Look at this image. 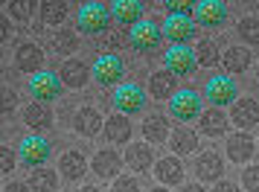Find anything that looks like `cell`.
<instances>
[{
  "mask_svg": "<svg viewBox=\"0 0 259 192\" xmlns=\"http://www.w3.org/2000/svg\"><path fill=\"white\" fill-rule=\"evenodd\" d=\"M105 128V120L99 117V111L96 108H79L73 114V131L79 134V137H96V134Z\"/></svg>",
  "mask_w": 259,
  "mask_h": 192,
  "instance_id": "9a60e30c",
  "label": "cell"
},
{
  "mask_svg": "<svg viewBox=\"0 0 259 192\" xmlns=\"http://www.w3.org/2000/svg\"><path fill=\"white\" fill-rule=\"evenodd\" d=\"M111 18H114V15H111V6H105V3H84L82 9H79L76 24H79V32L99 38L102 32H108Z\"/></svg>",
  "mask_w": 259,
  "mask_h": 192,
  "instance_id": "6da1fadb",
  "label": "cell"
},
{
  "mask_svg": "<svg viewBox=\"0 0 259 192\" xmlns=\"http://www.w3.org/2000/svg\"><path fill=\"white\" fill-rule=\"evenodd\" d=\"M18 152H21V163H24V166L38 169V166H44V163L50 160V155H53V146H50V140H44L41 134H29V137H24V140H21Z\"/></svg>",
  "mask_w": 259,
  "mask_h": 192,
  "instance_id": "277c9868",
  "label": "cell"
},
{
  "mask_svg": "<svg viewBox=\"0 0 259 192\" xmlns=\"http://www.w3.org/2000/svg\"><path fill=\"white\" fill-rule=\"evenodd\" d=\"M53 120H56V117H53V108H50L47 102H32V105H26V111H24V122L29 128H35V131L50 128Z\"/></svg>",
  "mask_w": 259,
  "mask_h": 192,
  "instance_id": "d4e9b609",
  "label": "cell"
},
{
  "mask_svg": "<svg viewBox=\"0 0 259 192\" xmlns=\"http://www.w3.org/2000/svg\"><path fill=\"white\" fill-rule=\"evenodd\" d=\"M96 44V53L99 56H119V47H122V38H119V32H102V35L94 41Z\"/></svg>",
  "mask_w": 259,
  "mask_h": 192,
  "instance_id": "836d02e7",
  "label": "cell"
},
{
  "mask_svg": "<svg viewBox=\"0 0 259 192\" xmlns=\"http://www.w3.org/2000/svg\"><path fill=\"white\" fill-rule=\"evenodd\" d=\"M149 192H169V186H154V189H149Z\"/></svg>",
  "mask_w": 259,
  "mask_h": 192,
  "instance_id": "7dc6e473",
  "label": "cell"
},
{
  "mask_svg": "<svg viewBox=\"0 0 259 192\" xmlns=\"http://www.w3.org/2000/svg\"><path fill=\"white\" fill-rule=\"evenodd\" d=\"M184 192H207V189H204L201 183H187V186H184Z\"/></svg>",
  "mask_w": 259,
  "mask_h": 192,
  "instance_id": "f6af8a7d",
  "label": "cell"
},
{
  "mask_svg": "<svg viewBox=\"0 0 259 192\" xmlns=\"http://www.w3.org/2000/svg\"><path fill=\"white\" fill-rule=\"evenodd\" d=\"M166 9H169L172 15H189V9L195 12V3H184V0H169V3H166Z\"/></svg>",
  "mask_w": 259,
  "mask_h": 192,
  "instance_id": "60d3db41",
  "label": "cell"
},
{
  "mask_svg": "<svg viewBox=\"0 0 259 192\" xmlns=\"http://www.w3.org/2000/svg\"><path fill=\"white\" fill-rule=\"evenodd\" d=\"M195 59H198V67H212L215 61H222L219 56V44L212 38H204L198 47H195Z\"/></svg>",
  "mask_w": 259,
  "mask_h": 192,
  "instance_id": "d6a6232c",
  "label": "cell"
},
{
  "mask_svg": "<svg viewBox=\"0 0 259 192\" xmlns=\"http://www.w3.org/2000/svg\"><path fill=\"white\" fill-rule=\"evenodd\" d=\"M6 9H9V15H12L15 21H21V24H26L29 18H32V3L29 0H12V3H6Z\"/></svg>",
  "mask_w": 259,
  "mask_h": 192,
  "instance_id": "d590c367",
  "label": "cell"
},
{
  "mask_svg": "<svg viewBox=\"0 0 259 192\" xmlns=\"http://www.w3.org/2000/svg\"><path fill=\"white\" fill-rule=\"evenodd\" d=\"M26 183L32 186V192H56L59 189V175L47 166H38L29 172V180Z\"/></svg>",
  "mask_w": 259,
  "mask_h": 192,
  "instance_id": "f1b7e54d",
  "label": "cell"
},
{
  "mask_svg": "<svg viewBox=\"0 0 259 192\" xmlns=\"http://www.w3.org/2000/svg\"><path fill=\"white\" fill-rule=\"evenodd\" d=\"M169 146H172L175 155H192V152L198 149V134L189 131V128H178V131H172V137H169Z\"/></svg>",
  "mask_w": 259,
  "mask_h": 192,
  "instance_id": "4dcf8cb0",
  "label": "cell"
},
{
  "mask_svg": "<svg viewBox=\"0 0 259 192\" xmlns=\"http://www.w3.org/2000/svg\"><path fill=\"white\" fill-rule=\"evenodd\" d=\"M59 172L64 175V180H82L84 178V172H88V160H84V155L82 152H64L61 155V160H59Z\"/></svg>",
  "mask_w": 259,
  "mask_h": 192,
  "instance_id": "44dd1931",
  "label": "cell"
},
{
  "mask_svg": "<svg viewBox=\"0 0 259 192\" xmlns=\"http://www.w3.org/2000/svg\"><path fill=\"white\" fill-rule=\"evenodd\" d=\"M0 108H3V114H12V111L18 108V93H15L12 87H3V96H0Z\"/></svg>",
  "mask_w": 259,
  "mask_h": 192,
  "instance_id": "f35d334b",
  "label": "cell"
},
{
  "mask_svg": "<svg viewBox=\"0 0 259 192\" xmlns=\"http://www.w3.org/2000/svg\"><path fill=\"white\" fill-rule=\"evenodd\" d=\"M143 6L140 0H117V3H111V15L117 18L119 26H137L143 21Z\"/></svg>",
  "mask_w": 259,
  "mask_h": 192,
  "instance_id": "2e32d148",
  "label": "cell"
},
{
  "mask_svg": "<svg viewBox=\"0 0 259 192\" xmlns=\"http://www.w3.org/2000/svg\"><path fill=\"white\" fill-rule=\"evenodd\" d=\"M227 157L233 160V163H247L250 157H253V152H256V140L250 137L247 131H236L227 137Z\"/></svg>",
  "mask_w": 259,
  "mask_h": 192,
  "instance_id": "5bb4252c",
  "label": "cell"
},
{
  "mask_svg": "<svg viewBox=\"0 0 259 192\" xmlns=\"http://www.w3.org/2000/svg\"><path fill=\"white\" fill-rule=\"evenodd\" d=\"M122 163H125V160H122L119 152H114V149H99L94 155V172L99 178H117Z\"/></svg>",
  "mask_w": 259,
  "mask_h": 192,
  "instance_id": "e0dca14e",
  "label": "cell"
},
{
  "mask_svg": "<svg viewBox=\"0 0 259 192\" xmlns=\"http://www.w3.org/2000/svg\"><path fill=\"white\" fill-rule=\"evenodd\" d=\"M79 192H102V189H99V186H82Z\"/></svg>",
  "mask_w": 259,
  "mask_h": 192,
  "instance_id": "bcb514c9",
  "label": "cell"
},
{
  "mask_svg": "<svg viewBox=\"0 0 259 192\" xmlns=\"http://www.w3.org/2000/svg\"><path fill=\"white\" fill-rule=\"evenodd\" d=\"M230 120H233L239 128H250V125H256V122H259V102H256V99H250V96L236 99Z\"/></svg>",
  "mask_w": 259,
  "mask_h": 192,
  "instance_id": "ffe728a7",
  "label": "cell"
},
{
  "mask_svg": "<svg viewBox=\"0 0 259 192\" xmlns=\"http://www.w3.org/2000/svg\"><path fill=\"white\" fill-rule=\"evenodd\" d=\"M114 108H117V114H125V117L143 114V108H146L143 87L140 84H119L117 93H114Z\"/></svg>",
  "mask_w": 259,
  "mask_h": 192,
  "instance_id": "ba28073f",
  "label": "cell"
},
{
  "mask_svg": "<svg viewBox=\"0 0 259 192\" xmlns=\"http://www.w3.org/2000/svg\"><path fill=\"white\" fill-rule=\"evenodd\" d=\"M163 64L175 79H184V76H192L195 73L198 59H195V50H189V47H169L163 56Z\"/></svg>",
  "mask_w": 259,
  "mask_h": 192,
  "instance_id": "52a82bcc",
  "label": "cell"
},
{
  "mask_svg": "<svg viewBox=\"0 0 259 192\" xmlns=\"http://www.w3.org/2000/svg\"><path fill=\"white\" fill-rule=\"evenodd\" d=\"M12 35V29H9V21H3L0 18V38H9Z\"/></svg>",
  "mask_w": 259,
  "mask_h": 192,
  "instance_id": "ee69618b",
  "label": "cell"
},
{
  "mask_svg": "<svg viewBox=\"0 0 259 192\" xmlns=\"http://www.w3.org/2000/svg\"><path fill=\"white\" fill-rule=\"evenodd\" d=\"M149 93L154 96V99H172V96L178 93V79L172 76L169 70H157L149 76Z\"/></svg>",
  "mask_w": 259,
  "mask_h": 192,
  "instance_id": "603a6c76",
  "label": "cell"
},
{
  "mask_svg": "<svg viewBox=\"0 0 259 192\" xmlns=\"http://www.w3.org/2000/svg\"><path fill=\"white\" fill-rule=\"evenodd\" d=\"M160 41H163V26L154 24V21H140L137 26H131L128 32V44L134 53H140V56H149L154 50L160 47Z\"/></svg>",
  "mask_w": 259,
  "mask_h": 192,
  "instance_id": "7a4b0ae2",
  "label": "cell"
},
{
  "mask_svg": "<svg viewBox=\"0 0 259 192\" xmlns=\"http://www.w3.org/2000/svg\"><path fill=\"white\" fill-rule=\"evenodd\" d=\"M195 175H198L201 180H222L224 175V160L222 155H215V152H204V155H198V160H195Z\"/></svg>",
  "mask_w": 259,
  "mask_h": 192,
  "instance_id": "d6986e66",
  "label": "cell"
},
{
  "mask_svg": "<svg viewBox=\"0 0 259 192\" xmlns=\"http://www.w3.org/2000/svg\"><path fill=\"white\" fill-rule=\"evenodd\" d=\"M15 163H18V157H15V152H12V149H6V146H3V149H0V172H3V175H9V172L15 169Z\"/></svg>",
  "mask_w": 259,
  "mask_h": 192,
  "instance_id": "ab89813d",
  "label": "cell"
},
{
  "mask_svg": "<svg viewBox=\"0 0 259 192\" xmlns=\"http://www.w3.org/2000/svg\"><path fill=\"white\" fill-rule=\"evenodd\" d=\"M198 128H201V134H207V137H222V134H227V114H224L222 108L204 111L198 117Z\"/></svg>",
  "mask_w": 259,
  "mask_h": 192,
  "instance_id": "cb8c5ba5",
  "label": "cell"
},
{
  "mask_svg": "<svg viewBox=\"0 0 259 192\" xmlns=\"http://www.w3.org/2000/svg\"><path fill=\"white\" fill-rule=\"evenodd\" d=\"M236 32H239V38L245 41V44H253V47H259V18H242L239 24H236Z\"/></svg>",
  "mask_w": 259,
  "mask_h": 192,
  "instance_id": "e575fe53",
  "label": "cell"
},
{
  "mask_svg": "<svg viewBox=\"0 0 259 192\" xmlns=\"http://www.w3.org/2000/svg\"><path fill=\"white\" fill-rule=\"evenodd\" d=\"M212 192H239V186H236L233 180H219V183H215V189Z\"/></svg>",
  "mask_w": 259,
  "mask_h": 192,
  "instance_id": "7bdbcfd3",
  "label": "cell"
},
{
  "mask_svg": "<svg viewBox=\"0 0 259 192\" xmlns=\"http://www.w3.org/2000/svg\"><path fill=\"white\" fill-rule=\"evenodd\" d=\"M125 166H131L134 172H149V169L154 166V155L152 149H149V143H131L128 149H125Z\"/></svg>",
  "mask_w": 259,
  "mask_h": 192,
  "instance_id": "7402d4cb",
  "label": "cell"
},
{
  "mask_svg": "<svg viewBox=\"0 0 259 192\" xmlns=\"http://www.w3.org/2000/svg\"><path fill=\"white\" fill-rule=\"evenodd\" d=\"M224 73H245L250 67V53L245 47H227L222 56Z\"/></svg>",
  "mask_w": 259,
  "mask_h": 192,
  "instance_id": "83f0119b",
  "label": "cell"
},
{
  "mask_svg": "<svg viewBox=\"0 0 259 192\" xmlns=\"http://www.w3.org/2000/svg\"><path fill=\"white\" fill-rule=\"evenodd\" d=\"M61 87H64V82L59 79V73L53 70H41L38 76L29 79V96L35 102H56L61 96Z\"/></svg>",
  "mask_w": 259,
  "mask_h": 192,
  "instance_id": "8992f818",
  "label": "cell"
},
{
  "mask_svg": "<svg viewBox=\"0 0 259 192\" xmlns=\"http://www.w3.org/2000/svg\"><path fill=\"white\" fill-rule=\"evenodd\" d=\"M169 111L178 122H192L204 114V105H201V93L192 90V87H181L172 99H169Z\"/></svg>",
  "mask_w": 259,
  "mask_h": 192,
  "instance_id": "3957f363",
  "label": "cell"
},
{
  "mask_svg": "<svg viewBox=\"0 0 259 192\" xmlns=\"http://www.w3.org/2000/svg\"><path fill=\"white\" fill-rule=\"evenodd\" d=\"M184 163L178 160V157H163V160H157L154 163V175L157 180L163 183V186H178V183H184Z\"/></svg>",
  "mask_w": 259,
  "mask_h": 192,
  "instance_id": "ac0fdd59",
  "label": "cell"
},
{
  "mask_svg": "<svg viewBox=\"0 0 259 192\" xmlns=\"http://www.w3.org/2000/svg\"><path fill=\"white\" fill-rule=\"evenodd\" d=\"M143 137H146V143H166V137H169V122H166L163 114L146 117V122H143Z\"/></svg>",
  "mask_w": 259,
  "mask_h": 192,
  "instance_id": "4316f807",
  "label": "cell"
},
{
  "mask_svg": "<svg viewBox=\"0 0 259 192\" xmlns=\"http://www.w3.org/2000/svg\"><path fill=\"white\" fill-rule=\"evenodd\" d=\"M105 137L111 140V143H128L131 140V120L125 117V114H114V117H108L105 120Z\"/></svg>",
  "mask_w": 259,
  "mask_h": 192,
  "instance_id": "484cf974",
  "label": "cell"
},
{
  "mask_svg": "<svg viewBox=\"0 0 259 192\" xmlns=\"http://www.w3.org/2000/svg\"><path fill=\"white\" fill-rule=\"evenodd\" d=\"M204 96L212 102V108H222V105L236 102L239 87H236V82L230 76H212V79H207V84H204Z\"/></svg>",
  "mask_w": 259,
  "mask_h": 192,
  "instance_id": "9c48e42d",
  "label": "cell"
},
{
  "mask_svg": "<svg viewBox=\"0 0 259 192\" xmlns=\"http://www.w3.org/2000/svg\"><path fill=\"white\" fill-rule=\"evenodd\" d=\"M50 50L59 53V56H73L79 50V35L70 32V29H61V32H53L50 35Z\"/></svg>",
  "mask_w": 259,
  "mask_h": 192,
  "instance_id": "1f68e13d",
  "label": "cell"
},
{
  "mask_svg": "<svg viewBox=\"0 0 259 192\" xmlns=\"http://www.w3.org/2000/svg\"><path fill=\"white\" fill-rule=\"evenodd\" d=\"M59 79L67 84V87H73V90H82L84 84L94 79V76H91V67H88L82 59H67L64 64H61Z\"/></svg>",
  "mask_w": 259,
  "mask_h": 192,
  "instance_id": "4fadbf2b",
  "label": "cell"
},
{
  "mask_svg": "<svg viewBox=\"0 0 259 192\" xmlns=\"http://www.w3.org/2000/svg\"><path fill=\"white\" fill-rule=\"evenodd\" d=\"M3 192H32V186L29 183H21V180H12V183L3 186Z\"/></svg>",
  "mask_w": 259,
  "mask_h": 192,
  "instance_id": "b9f144b4",
  "label": "cell"
},
{
  "mask_svg": "<svg viewBox=\"0 0 259 192\" xmlns=\"http://www.w3.org/2000/svg\"><path fill=\"white\" fill-rule=\"evenodd\" d=\"M111 192H140V183H137V178L119 175V178L111 183Z\"/></svg>",
  "mask_w": 259,
  "mask_h": 192,
  "instance_id": "8d00e7d4",
  "label": "cell"
},
{
  "mask_svg": "<svg viewBox=\"0 0 259 192\" xmlns=\"http://www.w3.org/2000/svg\"><path fill=\"white\" fill-rule=\"evenodd\" d=\"M195 35V21H189V15H169L163 24V38L172 41V47H187Z\"/></svg>",
  "mask_w": 259,
  "mask_h": 192,
  "instance_id": "30bf717a",
  "label": "cell"
},
{
  "mask_svg": "<svg viewBox=\"0 0 259 192\" xmlns=\"http://www.w3.org/2000/svg\"><path fill=\"white\" fill-rule=\"evenodd\" d=\"M67 15H70V3H64V0H44L41 3V21L47 26L67 21Z\"/></svg>",
  "mask_w": 259,
  "mask_h": 192,
  "instance_id": "f546056e",
  "label": "cell"
},
{
  "mask_svg": "<svg viewBox=\"0 0 259 192\" xmlns=\"http://www.w3.org/2000/svg\"><path fill=\"white\" fill-rule=\"evenodd\" d=\"M195 24L204 29H219L227 24V3L222 0H201L195 3Z\"/></svg>",
  "mask_w": 259,
  "mask_h": 192,
  "instance_id": "8fae6325",
  "label": "cell"
},
{
  "mask_svg": "<svg viewBox=\"0 0 259 192\" xmlns=\"http://www.w3.org/2000/svg\"><path fill=\"white\" fill-rule=\"evenodd\" d=\"M242 183L247 192H259V166H247L242 172Z\"/></svg>",
  "mask_w": 259,
  "mask_h": 192,
  "instance_id": "74e56055",
  "label": "cell"
},
{
  "mask_svg": "<svg viewBox=\"0 0 259 192\" xmlns=\"http://www.w3.org/2000/svg\"><path fill=\"white\" fill-rule=\"evenodd\" d=\"M91 76L99 87H114V84H119V79H125V64L119 56H99L96 64L91 67Z\"/></svg>",
  "mask_w": 259,
  "mask_h": 192,
  "instance_id": "5b68a950",
  "label": "cell"
},
{
  "mask_svg": "<svg viewBox=\"0 0 259 192\" xmlns=\"http://www.w3.org/2000/svg\"><path fill=\"white\" fill-rule=\"evenodd\" d=\"M15 67L21 73H29V76H38L41 67H44V50L38 44H18L15 47Z\"/></svg>",
  "mask_w": 259,
  "mask_h": 192,
  "instance_id": "7c38bea8",
  "label": "cell"
}]
</instances>
